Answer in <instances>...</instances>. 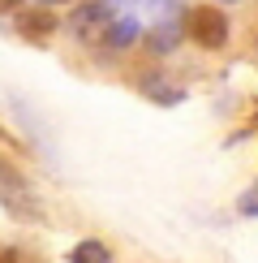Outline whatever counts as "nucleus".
<instances>
[{
	"label": "nucleus",
	"instance_id": "2",
	"mask_svg": "<svg viewBox=\"0 0 258 263\" xmlns=\"http://www.w3.org/2000/svg\"><path fill=\"white\" fill-rule=\"evenodd\" d=\"M112 17H116V9L107 5V0H82V5L73 9V17H69V30L78 39H103V30H107Z\"/></svg>",
	"mask_w": 258,
	"mask_h": 263
},
{
	"label": "nucleus",
	"instance_id": "9",
	"mask_svg": "<svg viewBox=\"0 0 258 263\" xmlns=\"http://www.w3.org/2000/svg\"><path fill=\"white\" fill-rule=\"evenodd\" d=\"M150 9L159 17H181V0H150Z\"/></svg>",
	"mask_w": 258,
	"mask_h": 263
},
{
	"label": "nucleus",
	"instance_id": "4",
	"mask_svg": "<svg viewBox=\"0 0 258 263\" xmlns=\"http://www.w3.org/2000/svg\"><path fill=\"white\" fill-rule=\"evenodd\" d=\"M138 17L134 13H116L112 22H107V30H103V48H112V52H121V48H129V43L138 39Z\"/></svg>",
	"mask_w": 258,
	"mask_h": 263
},
{
	"label": "nucleus",
	"instance_id": "12",
	"mask_svg": "<svg viewBox=\"0 0 258 263\" xmlns=\"http://www.w3.org/2000/svg\"><path fill=\"white\" fill-rule=\"evenodd\" d=\"M39 5H64V0H39Z\"/></svg>",
	"mask_w": 258,
	"mask_h": 263
},
{
	"label": "nucleus",
	"instance_id": "10",
	"mask_svg": "<svg viewBox=\"0 0 258 263\" xmlns=\"http://www.w3.org/2000/svg\"><path fill=\"white\" fill-rule=\"evenodd\" d=\"M241 212L254 220V212H258V203H254V190H250V194H241Z\"/></svg>",
	"mask_w": 258,
	"mask_h": 263
},
{
	"label": "nucleus",
	"instance_id": "6",
	"mask_svg": "<svg viewBox=\"0 0 258 263\" xmlns=\"http://www.w3.org/2000/svg\"><path fill=\"white\" fill-rule=\"evenodd\" d=\"M142 95L155 100V104H181V100H185V91H181L177 82H168V78H146L142 82Z\"/></svg>",
	"mask_w": 258,
	"mask_h": 263
},
{
	"label": "nucleus",
	"instance_id": "7",
	"mask_svg": "<svg viewBox=\"0 0 258 263\" xmlns=\"http://www.w3.org/2000/svg\"><path fill=\"white\" fill-rule=\"evenodd\" d=\"M69 263H112V250L103 242H95V237H86V242H78L69 250Z\"/></svg>",
	"mask_w": 258,
	"mask_h": 263
},
{
	"label": "nucleus",
	"instance_id": "1",
	"mask_svg": "<svg viewBox=\"0 0 258 263\" xmlns=\"http://www.w3.org/2000/svg\"><path fill=\"white\" fill-rule=\"evenodd\" d=\"M0 203H5L9 216H17V220H43V203L35 199L30 181H22L9 164H0Z\"/></svg>",
	"mask_w": 258,
	"mask_h": 263
},
{
	"label": "nucleus",
	"instance_id": "3",
	"mask_svg": "<svg viewBox=\"0 0 258 263\" xmlns=\"http://www.w3.org/2000/svg\"><path fill=\"white\" fill-rule=\"evenodd\" d=\"M189 30H193V39H198L202 48H224V43H228V17L215 13L211 5H202V9L189 13Z\"/></svg>",
	"mask_w": 258,
	"mask_h": 263
},
{
	"label": "nucleus",
	"instance_id": "11",
	"mask_svg": "<svg viewBox=\"0 0 258 263\" xmlns=\"http://www.w3.org/2000/svg\"><path fill=\"white\" fill-rule=\"evenodd\" d=\"M22 5H26V0H0V13H17Z\"/></svg>",
	"mask_w": 258,
	"mask_h": 263
},
{
	"label": "nucleus",
	"instance_id": "13",
	"mask_svg": "<svg viewBox=\"0 0 258 263\" xmlns=\"http://www.w3.org/2000/svg\"><path fill=\"white\" fill-rule=\"evenodd\" d=\"M220 5H236V0H220Z\"/></svg>",
	"mask_w": 258,
	"mask_h": 263
},
{
	"label": "nucleus",
	"instance_id": "8",
	"mask_svg": "<svg viewBox=\"0 0 258 263\" xmlns=\"http://www.w3.org/2000/svg\"><path fill=\"white\" fill-rule=\"evenodd\" d=\"M52 26H56V22H52L48 9H43V13H22V35L26 39H48Z\"/></svg>",
	"mask_w": 258,
	"mask_h": 263
},
{
	"label": "nucleus",
	"instance_id": "5",
	"mask_svg": "<svg viewBox=\"0 0 258 263\" xmlns=\"http://www.w3.org/2000/svg\"><path fill=\"white\" fill-rule=\"evenodd\" d=\"M150 48L155 52H172L177 48V39H181V17H159L155 26H150Z\"/></svg>",
	"mask_w": 258,
	"mask_h": 263
}]
</instances>
